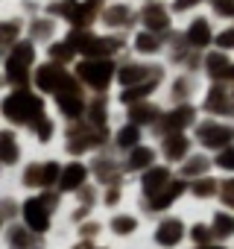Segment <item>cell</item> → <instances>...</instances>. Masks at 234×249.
Segmentation results:
<instances>
[{"instance_id":"obj_23","label":"cell","mask_w":234,"mask_h":249,"mask_svg":"<svg viewBox=\"0 0 234 249\" xmlns=\"http://www.w3.org/2000/svg\"><path fill=\"white\" fill-rule=\"evenodd\" d=\"M217 44H219L222 50H234V27H228V30H222V33L217 36Z\"/></svg>"},{"instance_id":"obj_5","label":"cell","mask_w":234,"mask_h":249,"mask_svg":"<svg viewBox=\"0 0 234 249\" xmlns=\"http://www.w3.org/2000/svg\"><path fill=\"white\" fill-rule=\"evenodd\" d=\"M62 85H67V76H65V71L62 68H41L38 71V88L41 91H59Z\"/></svg>"},{"instance_id":"obj_1","label":"cell","mask_w":234,"mask_h":249,"mask_svg":"<svg viewBox=\"0 0 234 249\" xmlns=\"http://www.w3.org/2000/svg\"><path fill=\"white\" fill-rule=\"evenodd\" d=\"M3 111H6V117H12V120H18V123L41 120V117H38V114H41V100L30 97L27 91H18V94H12V97L6 100Z\"/></svg>"},{"instance_id":"obj_18","label":"cell","mask_w":234,"mask_h":249,"mask_svg":"<svg viewBox=\"0 0 234 249\" xmlns=\"http://www.w3.org/2000/svg\"><path fill=\"white\" fill-rule=\"evenodd\" d=\"M82 50H85L88 56H102V53H111V50H114V44H111V41H105V38H100V41H88Z\"/></svg>"},{"instance_id":"obj_12","label":"cell","mask_w":234,"mask_h":249,"mask_svg":"<svg viewBox=\"0 0 234 249\" xmlns=\"http://www.w3.org/2000/svg\"><path fill=\"white\" fill-rule=\"evenodd\" d=\"M231 62L225 59V56H211L208 59V71H211V76H231Z\"/></svg>"},{"instance_id":"obj_30","label":"cell","mask_w":234,"mask_h":249,"mask_svg":"<svg viewBox=\"0 0 234 249\" xmlns=\"http://www.w3.org/2000/svg\"><path fill=\"white\" fill-rule=\"evenodd\" d=\"M152 114H155L152 108H135V111H132V117H135L138 123H141V120H144V123H147V120H152Z\"/></svg>"},{"instance_id":"obj_4","label":"cell","mask_w":234,"mask_h":249,"mask_svg":"<svg viewBox=\"0 0 234 249\" xmlns=\"http://www.w3.org/2000/svg\"><path fill=\"white\" fill-rule=\"evenodd\" d=\"M24 217L30 223L33 231H44L47 229V208H44V199H30L24 205Z\"/></svg>"},{"instance_id":"obj_6","label":"cell","mask_w":234,"mask_h":249,"mask_svg":"<svg viewBox=\"0 0 234 249\" xmlns=\"http://www.w3.org/2000/svg\"><path fill=\"white\" fill-rule=\"evenodd\" d=\"M33 59V47L30 44H18V50H15V56L9 59V79H15V82H21L27 73H24V65Z\"/></svg>"},{"instance_id":"obj_26","label":"cell","mask_w":234,"mask_h":249,"mask_svg":"<svg viewBox=\"0 0 234 249\" xmlns=\"http://www.w3.org/2000/svg\"><path fill=\"white\" fill-rule=\"evenodd\" d=\"M222 202H225L228 208H234V179L222 182Z\"/></svg>"},{"instance_id":"obj_34","label":"cell","mask_w":234,"mask_h":249,"mask_svg":"<svg viewBox=\"0 0 234 249\" xmlns=\"http://www.w3.org/2000/svg\"><path fill=\"white\" fill-rule=\"evenodd\" d=\"M12 36H15V27H6V30L0 27V41H3V38H12Z\"/></svg>"},{"instance_id":"obj_32","label":"cell","mask_w":234,"mask_h":249,"mask_svg":"<svg viewBox=\"0 0 234 249\" xmlns=\"http://www.w3.org/2000/svg\"><path fill=\"white\" fill-rule=\"evenodd\" d=\"M50 132H53L50 123H47V120H38V135H41V141H47V138H50Z\"/></svg>"},{"instance_id":"obj_2","label":"cell","mask_w":234,"mask_h":249,"mask_svg":"<svg viewBox=\"0 0 234 249\" xmlns=\"http://www.w3.org/2000/svg\"><path fill=\"white\" fill-rule=\"evenodd\" d=\"M199 138H202L205 147H219V150H225V147H231L234 129L225 126V123H205V126L199 129Z\"/></svg>"},{"instance_id":"obj_10","label":"cell","mask_w":234,"mask_h":249,"mask_svg":"<svg viewBox=\"0 0 234 249\" xmlns=\"http://www.w3.org/2000/svg\"><path fill=\"white\" fill-rule=\"evenodd\" d=\"M15 156H18V147H15V135H12V132H3V135H0V161L12 164V161H15Z\"/></svg>"},{"instance_id":"obj_16","label":"cell","mask_w":234,"mask_h":249,"mask_svg":"<svg viewBox=\"0 0 234 249\" xmlns=\"http://www.w3.org/2000/svg\"><path fill=\"white\" fill-rule=\"evenodd\" d=\"M12 249H38V240L27 237L24 229H12Z\"/></svg>"},{"instance_id":"obj_36","label":"cell","mask_w":234,"mask_h":249,"mask_svg":"<svg viewBox=\"0 0 234 249\" xmlns=\"http://www.w3.org/2000/svg\"><path fill=\"white\" fill-rule=\"evenodd\" d=\"M202 249H222V246H202Z\"/></svg>"},{"instance_id":"obj_11","label":"cell","mask_w":234,"mask_h":249,"mask_svg":"<svg viewBox=\"0 0 234 249\" xmlns=\"http://www.w3.org/2000/svg\"><path fill=\"white\" fill-rule=\"evenodd\" d=\"M164 182H167V170H164V167H158V170H150V173H147V179H144V191L152 196V194H155V191H158Z\"/></svg>"},{"instance_id":"obj_25","label":"cell","mask_w":234,"mask_h":249,"mask_svg":"<svg viewBox=\"0 0 234 249\" xmlns=\"http://www.w3.org/2000/svg\"><path fill=\"white\" fill-rule=\"evenodd\" d=\"M138 50H147V53H152V50H158V41L152 38V36H138Z\"/></svg>"},{"instance_id":"obj_27","label":"cell","mask_w":234,"mask_h":249,"mask_svg":"<svg viewBox=\"0 0 234 249\" xmlns=\"http://www.w3.org/2000/svg\"><path fill=\"white\" fill-rule=\"evenodd\" d=\"M141 76H144V68H126V71H120V82H135Z\"/></svg>"},{"instance_id":"obj_29","label":"cell","mask_w":234,"mask_h":249,"mask_svg":"<svg viewBox=\"0 0 234 249\" xmlns=\"http://www.w3.org/2000/svg\"><path fill=\"white\" fill-rule=\"evenodd\" d=\"M56 176H59V167H56V164H47V167L41 170V185H50Z\"/></svg>"},{"instance_id":"obj_31","label":"cell","mask_w":234,"mask_h":249,"mask_svg":"<svg viewBox=\"0 0 234 249\" xmlns=\"http://www.w3.org/2000/svg\"><path fill=\"white\" fill-rule=\"evenodd\" d=\"M205 167H208L205 159H193V164H187L184 170H187V173H199V170H205Z\"/></svg>"},{"instance_id":"obj_21","label":"cell","mask_w":234,"mask_h":249,"mask_svg":"<svg viewBox=\"0 0 234 249\" xmlns=\"http://www.w3.org/2000/svg\"><path fill=\"white\" fill-rule=\"evenodd\" d=\"M152 161V150H135L132 153V167L138 170V167H147Z\"/></svg>"},{"instance_id":"obj_9","label":"cell","mask_w":234,"mask_h":249,"mask_svg":"<svg viewBox=\"0 0 234 249\" xmlns=\"http://www.w3.org/2000/svg\"><path fill=\"white\" fill-rule=\"evenodd\" d=\"M82 179H85V167H82V164H70V167L65 170V176H62V188H65V191H73V188L82 185Z\"/></svg>"},{"instance_id":"obj_7","label":"cell","mask_w":234,"mask_h":249,"mask_svg":"<svg viewBox=\"0 0 234 249\" xmlns=\"http://www.w3.org/2000/svg\"><path fill=\"white\" fill-rule=\"evenodd\" d=\"M179 240H182V223H179V220H167V223L158 226V243L176 246Z\"/></svg>"},{"instance_id":"obj_17","label":"cell","mask_w":234,"mask_h":249,"mask_svg":"<svg viewBox=\"0 0 234 249\" xmlns=\"http://www.w3.org/2000/svg\"><path fill=\"white\" fill-rule=\"evenodd\" d=\"M190 120H193V111L190 108H179V111H173L167 117V129H179V126H184V123H190Z\"/></svg>"},{"instance_id":"obj_33","label":"cell","mask_w":234,"mask_h":249,"mask_svg":"<svg viewBox=\"0 0 234 249\" xmlns=\"http://www.w3.org/2000/svg\"><path fill=\"white\" fill-rule=\"evenodd\" d=\"M193 237H196V240H199V243H205V240H208V237H211V231H208V229H205V226H196V229H193Z\"/></svg>"},{"instance_id":"obj_22","label":"cell","mask_w":234,"mask_h":249,"mask_svg":"<svg viewBox=\"0 0 234 249\" xmlns=\"http://www.w3.org/2000/svg\"><path fill=\"white\" fill-rule=\"evenodd\" d=\"M117 141H120V147H132V144L138 141V129H135V126H126V129H120Z\"/></svg>"},{"instance_id":"obj_24","label":"cell","mask_w":234,"mask_h":249,"mask_svg":"<svg viewBox=\"0 0 234 249\" xmlns=\"http://www.w3.org/2000/svg\"><path fill=\"white\" fill-rule=\"evenodd\" d=\"M193 194H199V196H211V194H217V182L202 179L199 185H193Z\"/></svg>"},{"instance_id":"obj_3","label":"cell","mask_w":234,"mask_h":249,"mask_svg":"<svg viewBox=\"0 0 234 249\" xmlns=\"http://www.w3.org/2000/svg\"><path fill=\"white\" fill-rule=\"evenodd\" d=\"M79 76L97 88H105L111 79V65L108 62H85V65H79Z\"/></svg>"},{"instance_id":"obj_20","label":"cell","mask_w":234,"mask_h":249,"mask_svg":"<svg viewBox=\"0 0 234 249\" xmlns=\"http://www.w3.org/2000/svg\"><path fill=\"white\" fill-rule=\"evenodd\" d=\"M217 164H219L222 170H231V173H234V147H225V150H219V156H217Z\"/></svg>"},{"instance_id":"obj_14","label":"cell","mask_w":234,"mask_h":249,"mask_svg":"<svg viewBox=\"0 0 234 249\" xmlns=\"http://www.w3.org/2000/svg\"><path fill=\"white\" fill-rule=\"evenodd\" d=\"M184 150H187V138H182V135L167 138V144H164V153H167L170 159H182V156H184Z\"/></svg>"},{"instance_id":"obj_15","label":"cell","mask_w":234,"mask_h":249,"mask_svg":"<svg viewBox=\"0 0 234 249\" xmlns=\"http://www.w3.org/2000/svg\"><path fill=\"white\" fill-rule=\"evenodd\" d=\"M214 231H217L219 237L234 234V217H231V214H217V217H214Z\"/></svg>"},{"instance_id":"obj_28","label":"cell","mask_w":234,"mask_h":249,"mask_svg":"<svg viewBox=\"0 0 234 249\" xmlns=\"http://www.w3.org/2000/svg\"><path fill=\"white\" fill-rule=\"evenodd\" d=\"M114 229L126 234V231H132V229H135V220H132V217H117V220H114Z\"/></svg>"},{"instance_id":"obj_19","label":"cell","mask_w":234,"mask_h":249,"mask_svg":"<svg viewBox=\"0 0 234 249\" xmlns=\"http://www.w3.org/2000/svg\"><path fill=\"white\" fill-rule=\"evenodd\" d=\"M59 103H62V108H65L70 117H76V114H79V108H82L79 94H73V97H70V94H62V97H59Z\"/></svg>"},{"instance_id":"obj_35","label":"cell","mask_w":234,"mask_h":249,"mask_svg":"<svg viewBox=\"0 0 234 249\" xmlns=\"http://www.w3.org/2000/svg\"><path fill=\"white\" fill-rule=\"evenodd\" d=\"M187 3H196V0H182V3H179V6H187Z\"/></svg>"},{"instance_id":"obj_13","label":"cell","mask_w":234,"mask_h":249,"mask_svg":"<svg viewBox=\"0 0 234 249\" xmlns=\"http://www.w3.org/2000/svg\"><path fill=\"white\" fill-rule=\"evenodd\" d=\"M144 21H147L150 30H164L167 27V18H164V9L161 6H150L147 15H144Z\"/></svg>"},{"instance_id":"obj_8","label":"cell","mask_w":234,"mask_h":249,"mask_svg":"<svg viewBox=\"0 0 234 249\" xmlns=\"http://www.w3.org/2000/svg\"><path fill=\"white\" fill-rule=\"evenodd\" d=\"M187 38H190V44H196V47L211 44V27H208V21H193L190 30H187Z\"/></svg>"}]
</instances>
